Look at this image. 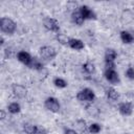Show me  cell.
Listing matches in <instances>:
<instances>
[{
    "label": "cell",
    "mask_w": 134,
    "mask_h": 134,
    "mask_svg": "<svg viewBox=\"0 0 134 134\" xmlns=\"http://www.w3.org/2000/svg\"><path fill=\"white\" fill-rule=\"evenodd\" d=\"M126 76L129 79V80H134V67L132 66H129L125 72Z\"/></svg>",
    "instance_id": "24"
},
{
    "label": "cell",
    "mask_w": 134,
    "mask_h": 134,
    "mask_svg": "<svg viewBox=\"0 0 134 134\" xmlns=\"http://www.w3.org/2000/svg\"><path fill=\"white\" fill-rule=\"evenodd\" d=\"M83 70L87 73V74H93L95 72V65L91 62V61H87L82 65Z\"/></svg>",
    "instance_id": "18"
},
{
    "label": "cell",
    "mask_w": 134,
    "mask_h": 134,
    "mask_svg": "<svg viewBox=\"0 0 134 134\" xmlns=\"http://www.w3.org/2000/svg\"><path fill=\"white\" fill-rule=\"evenodd\" d=\"M79 10L83 18L86 20H96V14L94 13L93 9H91L88 5H81L79 7Z\"/></svg>",
    "instance_id": "7"
},
{
    "label": "cell",
    "mask_w": 134,
    "mask_h": 134,
    "mask_svg": "<svg viewBox=\"0 0 134 134\" xmlns=\"http://www.w3.org/2000/svg\"><path fill=\"white\" fill-rule=\"evenodd\" d=\"M43 26L48 30V31H52L55 34L60 32V24L59 22L51 17H45L43 19Z\"/></svg>",
    "instance_id": "5"
},
{
    "label": "cell",
    "mask_w": 134,
    "mask_h": 134,
    "mask_svg": "<svg viewBox=\"0 0 134 134\" xmlns=\"http://www.w3.org/2000/svg\"><path fill=\"white\" fill-rule=\"evenodd\" d=\"M55 39H57V41H58L61 45H68L69 40H70V38H69L67 35H65V34H61V32L57 34Z\"/></svg>",
    "instance_id": "20"
},
{
    "label": "cell",
    "mask_w": 134,
    "mask_h": 134,
    "mask_svg": "<svg viewBox=\"0 0 134 134\" xmlns=\"http://www.w3.org/2000/svg\"><path fill=\"white\" fill-rule=\"evenodd\" d=\"M39 125H34V124H29L26 122L23 125V131L25 134H37Z\"/></svg>",
    "instance_id": "16"
},
{
    "label": "cell",
    "mask_w": 134,
    "mask_h": 134,
    "mask_svg": "<svg viewBox=\"0 0 134 134\" xmlns=\"http://www.w3.org/2000/svg\"><path fill=\"white\" fill-rule=\"evenodd\" d=\"M76 127L77 129L81 131V132H86L87 131V125H86V121L84 119H79L76 120Z\"/></svg>",
    "instance_id": "23"
},
{
    "label": "cell",
    "mask_w": 134,
    "mask_h": 134,
    "mask_svg": "<svg viewBox=\"0 0 134 134\" xmlns=\"http://www.w3.org/2000/svg\"><path fill=\"white\" fill-rule=\"evenodd\" d=\"M76 99L81 103H85V104H91L93 103V100L95 99V94L94 91L90 88H84L82 90H80L76 93Z\"/></svg>",
    "instance_id": "2"
},
{
    "label": "cell",
    "mask_w": 134,
    "mask_h": 134,
    "mask_svg": "<svg viewBox=\"0 0 134 134\" xmlns=\"http://www.w3.org/2000/svg\"><path fill=\"white\" fill-rule=\"evenodd\" d=\"M0 44H1V45H3V44H4V39H3V37H2V36H1V38H0Z\"/></svg>",
    "instance_id": "28"
},
{
    "label": "cell",
    "mask_w": 134,
    "mask_h": 134,
    "mask_svg": "<svg viewBox=\"0 0 134 134\" xmlns=\"http://www.w3.org/2000/svg\"><path fill=\"white\" fill-rule=\"evenodd\" d=\"M105 67L106 69H115L116 65L115 62H109V63H105Z\"/></svg>",
    "instance_id": "25"
},
{
    "label": "cell",
    "mask_w": 134,
    "mask_h": 134,
    "mask_svg": "<svg viewBox=\"0 0 134 134\" xmlns=\"http://www.w3.org/2000/svg\"><path fill=\"white\" fill-rule=\"evenodd\" d=\"M17 60L19 62H21L22 64L26 65V66H29L30 63H31V60H32V57L27 52V51H24V50H21L17 53Z\"/></svg>",
    "instance_id": "10"
},
{
    "label": "cell",
    "mask_w": 134,
    "mask_h": 134,
    "mask_svg": "<svg viewBox=\"0 0 134 134\" xmlns=\"http://www.w3.org/2000/svg\"><path fill=\"white\" fill-rule=\"evenodd\" d=\"M106 96H107L108 99H110L112 102H116V100L119 99V93L113 87H109V88L106 89Z\"/></svg>",
    "instance_id": "14"
},
{
    "label": "cell",
    "mask_w": 134,
    "mask_h": 134,
    "mask_svg": "<svg viewBox=\"0 0 134 134\" xmlns=\"http://www.w3.org/2000/svg\"><path fill=\"white\" fill-rule=\"evenodd\" d=\"M12 92H13V94H14L16 97L23 98V97H25L26 94H27V89H26V87H25L24 85L16 83V84H13V85H12Z\"/></svg>",
    "instance_id": "8"
},
{
    "label": "cell",
    "mask_w": 134,
    "mask_h": 134,
    "mask_svg": "<svg viewBox=\"0 0 134 134\" xmlns=\"http://www.w3.org/2000/svg\"><path fill=\"white\" fill-rule=\"evenodd\" d=\"M118 112L122 116H130L133 113V105L129 102L120 103L118 106Z\"/></svg>",
    "instance_id": "9"
},
{
    "label": "cell",
    "mask_w": 134,
    "mask_h": 134,
    "mask_svg": "<svg viewBox=\"0 0 134 134\" xmlns=\"http://www.w3.org/2000/svg\"><path fill=\"white\" fill-rule=\"evenodd\" d=\"M16 29H17V24L13 19H10L8 17H2L0 19V30H1V32L12 36V35L15 34Z\"/></svg>",
    "instance_id": "1"
},
{
    "label": "cell",
    "mask_w": 134,
    "mask_h": 134,
    "mask_svg": "<svg viewBox=\"0 0 134 134\" xmlns=\"http://www.w3.org/2000/svg\"><path fill=\"white\" fill-rule=\"evenodd\" d=\"M64 134H79V133L73 129H65Z\"/></svg>",
    "instance_id": "26"
},
{
    "label": "cell",
    "mask_w": 134,
    "mask_h": 134,
    "mask_svg": "<svg viewBox=\"0 0 134 134\" xmlns=\"http://www.w3.org/2000/svg\"><path fill=\"white\" fill-rule=\"evenodd\" d=\"M5 118V112H4V110H1V119L3 120Z\"/></svg>",
    "instance_id": "27"
},
{
    "label": "cell",
    "mask_w": 134,
    "mask_h": 134,
    "mask_svg": "<svg viewBox=\"0 0 134 134\" xmlns=\"http://www.w3.org/2000/svg\"><path fill=\"white\" fill-rule=\"evenodd\" d=\"M88 131L91 134H98L102 131V126L97 122H92L90 126H88Z\"/></svg>",
    "instance_id": "22"
},
{
    "label": "cell",
    "mask_w": 134,
    "mask_h": 134,
    "mask_svg": "<svg viewBox=\"0 0 134 134\" xmlns=\"http://www.w3.org/2000/svg\"><path fill=\"white\" fill-rule=\"evenodd\" d=\"M28 67H29L30 69H34V70H37V71H42V70L44 69L43 63H42L39 59H37V58H32L31 63H30V65H29Z\"/></svg>",
    "instance_id": "17"
},
{
    "label": "cell",
    "mask_w": 134,
    "mask_h": 134,
    "mask_svg": "<svg viewBox=\"0 0 134 134\" xmlns=\"http://www.w3.org/2000/svg\"><path fill=\"white\" fill-rule=\"evenodd\" d=\"M117 58V52L115 49L113 48H107L104 54V59H105V63H109V62H115Z\"/></svg>",
    "instance_id": "13"
},
{
    "label": "cell",
    "mask_w": 134,
    "mask_h": 134,
    "mask_svg": "<svg viewBox=\"0 0 134 134\" xmlns=\"http://www.w3.org/2000/svg\"><path fill=\"white\" fill-rule=\"evenodd\" d=\"M126 134H128V133H126Z\"/></svg>",
    "instance_id": "29"
},
{
    "label": "cell",
    "mask_w": 134,
    "mask_h": 134,
    "mask_svg": "<svg viewBox=\"0 0 134 134\" xmlns=\"http://www.w3.org/2000/svg\"><path fill=\"white\" fill-rule=\"evenodd\" d=\"M44 107L46 110L52 112V113H59L61 109V104L58 98L53 96H48L44 100Z\"/></svg>",
    "instance_id": "4"
},
{
    "label": "cell",
    "mask_w": 134,
    "mask_h": 134,
    "mask_svg": "<svg viewBox=\"0 0 134 134\" xmlns=\"http://www.w3.org/2000/svg\"><path fill=\"white\" fill-rule=\"evenodd\" d=\"M119 38L121 40L122 43L125 44H131L134 42V37L131 32H129L128 30H121L119 34Z\"/></svg>",
    "instance_id": "15"
},
{
    "label": "cell",
    "mask_w": 134,
    "mask_h": 134,
    "mask_svg": "<svg viewBox=\"0 0 134 134\" xmlns=\"http://www.w3.org/2000/svg\"><path fill=\"white\" fill-rule=\"evenodd\" d=\"M70 19H71V22H72L73 24L77 25V26L83 25V24H84V22H85V19H84V18H83V16L81 15V13H80L79 8H77V9H75V10H73V12H71Z\"/></svg>",
    "instance_id": "11"
},
{
    "label": "cell",
    "mask_w": 134,
    "mask_h": 134,
    "mask_svg": "<svg viewBox=\"0 0 134 134\" xmlns=\"http://www.w3.org/2000/svg\"><path fill=\"white\" fill-rule=\"evenodd\" d=\"M7 111H8L10 114H18V113L21 111V106H20L19 103L13 102V103L8 104V106H7Z\"/></svg>",
    "instance_id": "19"
},
{
    "label": "cell",
    "mask_w": 134,
    "mask_h": 134,
    "mask_svg": "<svg viewBox=\"0 0 134 134\" xmlns=\"http://www.w3.org/2000/svg\"><path fill=\"white\" fill-rule=\"evenodd\" d=\"M104 76H105L106 81L112 85H118L120 83L119 74L115 69H105Z\"/></svg>",
    "instance_id": "6"
},
{
    "label": "cell",
    "mask_w": 134,
    "mask_h": 134,
    "mask_svg": "<svg viewBox=\"0 0 134 134\" xmlns=\"http://www.w3.org/2000/svg\"><path fill=\"white\" fill-rule=\"evenodd\" d=\"M39 53H40V57L42 59H44L45 61H51L58 54L57 49L53 46H50V45L41 46L40 49H39Z\"/></svg>",
    "instance_id": "3"
},
{
    "label": "cell",
    "mask_w": 134,
    "mask_h": 134,
    "mask_svg": "<svg viewBox=\"0 0 134 134\" xmlns=\"http://www.w3.org/2000/svg\"><path fill=\"white\" fill-rule=\"evenodd\" d=\"M52 83H53V85H54L57 88H59V89L66 88L67 85H68L67 82H66L64 79H62V77H54L53 81H52Z\"/></svg>",
    "instance_id": "21"
},
{
    "label": "cell",
    "mask_w": 134,
    "mask_h": 134,
    "mask_svg": "<svg viewBox=\"0 0 134 134\" xmlns=\"http://www.w3.org/2000/svg\"><path fill=\"white\" fill-rule=\"evenodd\" d=\"M68 46H69L71 49H74V50H82V49H84L85 44H84V42H83L82 40H80V39L70 38L69 43H68Z\"/></svg>",
    "instance_id": "12"
}]
</instances>
